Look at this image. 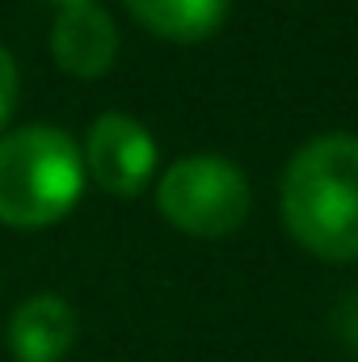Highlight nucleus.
Here are the masks:
<instances>
[{
	"instance_id": "nucleus-1",
	"label": "nucleus",
	"mask_w": 358,
	"mask_h": 362,
	"mask_svg": "<svg viewBox=\"0 0 358 362\" xmlns=\"http://www.w3.org/2000/svg\"><path fill=\"white\" fill-rule=\"evenodd\" d=\"M282 223L321 262H358V139L316 135L282 173Z\"/></svg>"
},
{
	"instance_id": "nucleus-2",
	"label": "nucleus",
	"mask_w": 358,
	"mask_h": 362,
	"mask_svg": "<svg viewBox=\"0 0 358 362\" xmlns=\"http://www.w3.org/2000/svg\"><path fill=\"white\" fill-rule=\"evenodd\" d=\"M85 156L64 127L34 122L0 135V223L17 232L59 223L85 194Z\"/></svg>"
},
{
	"instance_id": "nucleus-3",
	"label": "nucleus",
	"mask_w": 358,
	"mask_h": 362,
	"mask_svg": "<svg viewBox=\"0 0 358 362\" xmlns=\"http://www.w3.org/2000/svg\"><path fill=\"white\" fill-rule=\"evenodd\" d=\"M253 189L241 165L215 152H194L173 160L156 181V211L165 223L194 240H219L232 236L249 219Z\"/></svg>"
},
{
	"instance_id": "nucleus-4",
	"label": "nucleus",
	"mask_w": 358,
	"mask_h": 362,
	"mask_svg": "<svg viewBox=\"0 0 358 362\" xmlns=\"http://www.w3.org/2000/svg\"><path fill=\"white\" fill-rule=\"evenodd\" d=\"M81 156H85V173L114 198L144 194L161 165V152H156V139L148 135V127L118 110L93 118Z\"/></svg>"
},
{
	"instance_id": "nucleus-5",
	"label": "nucleus",
	"mask_w": 358,
	"mask_h": 362,
	"mask_svg": "<svg viewBox=\"0 0 358 362\" xmlns=\"http://www.w3.org/2000/svg\"><path fill=\"white\" fill-rule=\"evenodd\" d=\"M51 55L76 81L105 76L114 68V59H118V25H114V17L97 0L64 4L59 17H55V30H51Z\"/></svg>"
},
{
	"instance_id": "nucleus-6",
	"label": "nucleus",
	"mask_w": 358,
	"mask_h": 362,
	"mask_svg": "<svg viewBox=\"0 0 358 362\" xmlns=\"http://www.w3.org/2000/svg\"><path fill=\"white\" fill-rule=\"evenodd\" d=\"M4 341L17 362H59L76 346V312L59 295H30L13 308Z\"/></svg>"
},
{
	"instance_id": "nucleus-7",
	"label": "nucleus",
	"mask_w": 358,
	"mask_h": 362,
	"mask_svg": "<svg viewBox=\"0 0 358 362\" xmlns=\"http://www.w3.org/2000/svg\"><path fill=\"white\" fill-rule=\"evenodd\" d=\"M127 13L165 42H207L224 30L232 0H122Z\"/></svg>"
},
{
	"instance_id": "nucleus-8",
	"label": "nucleus",
	"mask_w": 358,
	"mask_h": 362,
	"mask_svg": "<svg viewBox=\"0 0 358 362\" xmlns=\"http://www.w3.org/2000/svg\"><path fill=\"white\" fill-rule=\"evenodd\" d=\"M17 89H21V76H17V64L8 55V47L0 42V131L4 122L13 118V105H17Z\"/></svg>"
},
{
	"instance_id": "nucleus-9",
	"label": "nucleus",
	"mask_w": 358,
	"mask_h": 362,
	"mask_svg": "<svg viewBox=\"0 0 358 362\" xmlns=\"http://www.w3.org/2000/svg\"><path fill=\"white\" fill-rule=\"evenodd\" d=\"M333 329H337V337L358 350V291H350L342 303H337V312H333Z\"/></svg>"
},
{
	"instance_id": "nucleus-10",
	"label": "nucleus",
	"mask_w": 358,
	"mask_h": 362,
	"mask_svg": "<svg viewBox=\"0 0 358 362\" xmlns=\"http://www.w3.org/2000/svg\"><path fill=\"white\" fill-rule=\"evenodd\" d=\"M51 4H59V8H64V4H81V0H51Z\"/></svg>"
}]
</instances>
